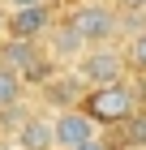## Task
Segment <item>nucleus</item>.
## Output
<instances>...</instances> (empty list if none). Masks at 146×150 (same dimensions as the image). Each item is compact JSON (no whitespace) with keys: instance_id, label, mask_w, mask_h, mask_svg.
I'll return each instance as SVG.
<instances>
[{"instance_id":"nucleus-11","label":"nucleus","mask_w":146,"mask_h":150,"mask_svg":"<svg viewBox=\"0 0 146 150\" xmlns=\"http://www.w3.org/2000/svg\"><path fill=\"white\" fill-rule=\"evenodd\" d=\"M9 13H17V9H47V4H60V0H0Z\"/></svg>"},{"instance_id":"nucleus-4","label":"nucleus","mask_w":146,"mask_h":150,"mask_svg":"<svg viewBox=\"0 0 146 150\" xmlns=\"http://www.w3.org/2000/svg\"><path fill=\"white\" fill-rule=\"evenodd\" d=\"M52 120H56V150H78L99 137V125L86 107H60L52 112Z\"/></svg>"},{"instance_id":"nucleus-8","label":"nucleus","mask_w":146,"mask_h":150,"mask_svg":"<svg viewBox=\"0 0 146 150\" xmlns=\"http://www.w3.org/2000/svg\"><path fill=\"white\" fill-rule=\"evenodd\" d=\"M26 90H30V86H26L22 73H13V69L0 64V116L13 112V107H22V103H26Z\"/></svg>"},{"instance_id":"nucleus-3","label":"nucleus","mask_w":146,"mask_h":150,"mask_svg":"<svg viewBox=\"0 0 146 150\" xmlns=\"http://www.w3.org/2000/svg\"><path fill=\"white\" fill-rule=\"evenodd\" d=\"M73 73H78L86 86H112V81H125L133 69H129L125 47L99 43V47H86V52H82V60L73 64Z\"/></svg>"},{"instance_id":"nucleus-13","label":"nucleus","mask_w":146,"mask_h":150,"mask_svg":"<svg viewBox=\"0 0 146 150\" xmlns=\"http://www.w3.org/2000/svg\"><path fill=\"white\" fill-rule=\"evenodd\" d=\"M78 150H112V146H108L103 137H95V142H86V146H78Z\"/></svg>"},{"instance_id":"nucleus-10","label":"nucleus","mask_w":146,"mask_h":150,"mask_svg":"<svg viewBox=\"0 0 146 150\" xmlns=\"http://www.w3.org/2000/svg\"><path fill=\"white\" fill-rule=\"evenodd\" d=\"M125 142H129V146H137V150H146V107L137 116H129V120H125Z\"/></svg>"},{"instance_id":"nucleus-5","label":"nucleus","mask_w":146,"mask_h":150,"mask_svg":"<svg viewBox=\"0 0 146 150\" xmlns=\"http://www.w3.org/2000/svg\"><path fill=\"white\" fill-rule=\"evenodd\" d=\"M60 22V4H47V9H17L9 13L4 22V39H47Z\"/></svg>"},{"instance_id":"nucleus-1","label":"nucleus","mask_w":146,"mask_h":150,"mask_svg":"<svg viewBox=\"0 0 146 150\" xmlns=\"http://www.w3.org/2000/svg\"><path fill=\"white\" fill-rule=\"evenodd\" d=\"M60 26H69V30H73L86 47L116 43L120 9H116V0H73V4L60 9Z\"/></svg>"},{"instance_id":"nucleus-2","label":"nucleus","mask_w":146,"mask_h":150,"mask_svg":"<svg viewBox=\"0 0 146 150\" xmlns=\"http://www.w3.org/2000/svg\"><path fill=\"white\" fill-rule=\"evenodd\" d=\"M82 107L95 116V125H125L146 103H142V90L125 77V81H112V86H90L86 99H82Z\"/></svg>"},{"instance_id":"nucleus-12","label":"nucleus","mask_w":146,"mask_h":150,"mask_svg":"<svg viewBox=\"0 0 146 150\" xmlns=\"http://www.w3.org/2000/svg\"><path fill=\"white\" fill-rule=\"evenodd\" d=\"M120 13H146V0H116Z\"/></svg>"},{"instance_id":"nucleus-6","label":"nucleus","mask_w":146,"mask_h":150,"mask_svg":"<svg viewBox=\"0 0 146 150\" xmlns=\"http://www.w3.org/2000/svg\"><path fill=\"white\" fill-rule=\"evenodd\" d=\"M86 81L78 77L73 69H56L52 77L43 81V99H47V112H60V107H82L86 99Z\"/></svg>"},{"instance_id":"nucleus-7","label":"nucleus","mask_w":146,"mask_h":150,"mask_svg":"<svg viewBox=\"0 0 146 150\" xmlns=\"http://www.w3.org/2000/svg\"><path fill=\"white\" fill-rule=\"evenodd\" d=\"M17 150H56V120L52 112H30L22 120V129L13 133Z\"/></svg>"},{"instance_id":"nucleus-9","label":"nucleus","mask_w":146,"mask_h":150,"mask_svg":"<svg viewBox=\"0 0 146 150\" xmlns=\"http://www.w3.org/2000/svg\"><path fill=\"white\" fill-rule=\"evenodd\" d=\"M125 56H129V69H133V73H146V26L129 35V43H125Z\"/></svg>"},{"instance_id":"nucleus-14","label":"nucleus","mask_w":146,"mask_h":150,"mask_svg":"<svg viewBox=\"0 0 146 150\" xmlns=\"http://www.w3.org/2000/svg\"><path fill=\"white\" fill-rule=\"evenodd\" d=\"M0 150H17V146H13V142H0Z\"/></svg>"}]
</instances>
